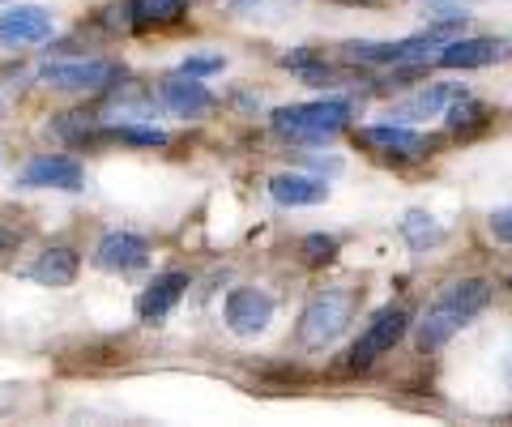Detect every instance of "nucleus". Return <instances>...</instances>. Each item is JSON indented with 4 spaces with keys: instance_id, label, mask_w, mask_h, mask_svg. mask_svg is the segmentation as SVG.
Segmentation results:
<instances>
[{
    "instance_id": "obj_21",
    "label": "nucleus",
    "mask_w": 512,
    "mask_h": 427,
    "mask_svg": "<svg viewBox=\"0 0 512 427\" xmlns=\"http://www.w3.org/2000/svg\"><path fill=\"white\" fill-rule=\"evenodd\" d=\"M299 252H303V265H329L333 257L342 252V244H338V235H308V240L299 244Z\"/></svg>"
},
{
    "instance_id": "obj_3",
    "label": "nucleus",
    "mask_w": 512,
    "mask_h": 427,
    "mask_svg": "<svg viewBox=\"0 0 512 427\" xmlns=\"http://www.w3.org/2000/svg\"><path fill=\"white\" fill-rule=\"evenodd\" d=\"M350 116H355V103L350 99H316V103H291L274 112V133L291 137V141H329L338 137Z\"/></svg>"
},
{
    "instance_id": "obj_11",
    "label": "nucleus",
    "mask_w": 512,
    "mask_h": 427,
    "mask_svg": "<svg viewBox=\"0 0 512 427\" xmlns=\"http://www.w3.org/2000/svg\"><path fill=\"white\" fill-rule=\"evenodd\" d=\"M359 141L367 150L384 154V158H427L431 154V137H423L419 129H410V124H397V120L359 129Z\"/></svg>"
},
{
    "instance_id": "obj_9",
    "label": "nucleus",
    "mask_w": 512,
    "mask_h": 427,
    "mask_svg": "<svg viewBox=\"0 0 512 427\" xmlns=\"http://www.w3.org/2000/svg\"><path fill=\"white\" fill-rule=\"evenodd\" d=\"M94 265L107 274H133L150 265V240L137 231H107L94 248Z\"/></svg>"
},
{
    "instance_id": "obj_12",
    "label": "nucleus",
    "mask_w": 512,
    "mask_h": 427,
    "mask_svg": "<svg viewBox=\"0 0 512 427\" xmlns=\"http://www.w3.org/2000/svg\"><path fill=\"white\" fill-rule=\"evenodd\" d=\"M184 291H188V274H180V270L158 274L150 287L137 295V321H146V325L167 321V316L175 312V304L184 299Z\"/></svg>"
},
{
    "instance_id": "obj_25",
    "label": "nucleus",
    "mask_w": 512,
    "mask_h": 427,
    "mask_svg": "<svg viewBox=\"0 0 512 427\" xmlns=\"http://www.w3.org/2000/svg\"><path fill=\"white\" fill-rule=\"evenodd\" d=\"M508 381H512V346H508Z\"/></svg>"
},
{
    "instance_id": "obj_22",
    "label": "nucleus",
    "mask_w": 512,
    "mask_h": 427,
    "mask_svg": "<svg viewBox=\"0 0 512 427\" xmlns=\"http://www.w3.org/2000/svg\"><path fill=\"white\" fill-rule=\"evenodd\" d=\"M286 5H291V0H227V9L235 18H265V22L282 18Z\"/></svg>"
},
{
    "instance_id": "obj_6",
    "label": "nucleus",
    "mask_w": 512,
    "mask_h": 427,
    "mask_svg": "<svg viewBox=\"0 0 512 427\" xmlns=\"http://www.w3.org/2000/svg\"><path fill=\"white\" fill-rule=\"evenodd\" d=\"M56 35V13L43 5H13L0 13V47L18 52V47H35Z\"/></svg>"
},
{
    "instance_id": "obj_16",
    "label": "nucleus",
    "mask_w": 512,
    "mask_h": 427,
    "mask_svg": "<svg viewBox=\"0 0 512 427\" xmlns=\"http://www.w3.org/2000/svg\"><path fill=\"white\" fill-rule=\"evenodd\" d=\"M444 124H448V133H457V137H474V133H483L491 124V112H487V103L474 99V94L457 90L453 103L444 107Z\"/></svg>"
},
{
    "instance_id": "obj_8",
    "label": "nucleus",
    "mask_w": 512,
    "mask_h": 427,
    "mask_svg": "<svg viewBox=\"0 0 512 427\" xmlns=\"http://www.w3.org/2000/svg\"><path fill=\"white\" fill-rule=\"evenodd\" d=\"M22 188H60V193H82L86 188V167L69 154H39L30 158L18 176Z\"/></svg>"
},
{
    "instance_id": "obj_18",
    "label": "nucleus",
    "mask_w": 512,
    "mask_h": 427,
    "mask_svg": "<svg viewBox=\"0 0 512 427\" xmlns=\"http://www.w3.org/2000/svg\"><path fill=\"white\" fill-rule=\"evenodd\" d=\"M402 235H406V244L414 252H431L436 244H444V227L431 214H423V210H410L402 218Z\"/></svg>"
},
{
    "instance_id": "obj_20",
    "label": "nucleus",
    "mask_w": 512,
    "mask_h": 427,
    "mask_svg": "<svg viewBox=\"0 0 512 427\" xmlns=\"http://www.w3.org/2000/svg\"><path fill=\"white\" fill-rule=\"evenodd\" d=\"M107 137L124 141V146H146V150L167 146V141H171L163 129H154V124H116V129H107Z\"/></svg>"
},
{
    "instance_id": "obj_14",
    "label": "nucleus",
    "mask_w": 512,
    "mask_h": 427,
    "mask_svg": "<svg viewBox=\"0 0 512 427\" xmlns=\"http://www.w3.org/2000/svg\"><path fill=\"white\" fill-rule=\"evenodd\" d=\"M77 270H82V257H77L73 248L56 244V248L39 252V261H35V265H30V270H26V278H35L39 287L64 291V287H73V282H77Z\"/></svg>"
},
{
    "instance_id": "obj_17",
    "label": "nucleus",
    "mask_w": 512,
    "mask_h": 427,
    "mask_svg": "<svg viewBox=\"0 0 512 427\" xmlns=\"http://www.w3.org/2000/svg\"><path fill=\"white\" fill-rule=\"evenodd\" d=\"M453 86H427V90H419V94H410L406 103H397L393 112H389V120H397V124H410V120H427V116H444V107L453 103Z\"/></svg>"
},
{
    "instance_id": "obj_24",
    "label": "nucleus",
    "mask_w": 512,
    "mask_h": 427,
    "mask_svg": "<svg viewBox=\"0 0 512 427\" xmlns=\"http://www.w3.org/2000/svg\"><path fill=\"white\" fill-rule=\"evenodd\" d=\"M487 227H491V235H495V240L512 244V205H504V210H491Z\"/></svg>"
},
{
    "instance_id": "obj_10",
    "label": "nucleus",
    "mask_w": 512,
    "mask_h": 427,
    "mask_svg": "<svg viewBox=\"0 0 512 427\" xmlns=\"http://www.w3.org/2000/svg\"><path fill=\"white\" fill-rule=\"evenodd\" d=\"M508 52V43L504 39H491V35H453L444 47H440V56H436V65L440 69H491V65H500Z\"/></svg>"
},
{
    "instance_id": "obj_2",
    "label": "nucleus",
    "mask_w": 512,
    "mask_h": 427,
    "mask_svg": "<svg viewBox=\"0 0 512 427\" xmlns=\"http://www.w3.org/2000/svg\"><path fill=\"white\" fill-rule=\"evenodd\" d=\"M355 308H359V295L346 291V287H325L308 299V308L299 316V342L308 351H325V346L338 342L350 321H355Z\"/></svg>"
},
{
    "instance_id": "obj_13",
    "label": "nucleus",
    "mask_w": 512,
    "mask_h": 427,
    "mask_svg": "<svg viewBox=\"0 0 512 427\" xmlns=\"http://www.w3.org/2000/svg\"><path fill=\"white\" fill-rule=\"evenodd\" d=\"M163 103L171 107L175 116H184V120H197L205 116L214 107V94L205 90L201 77H188V73H171L167 82H163Z\"/></svg>"
},
{
    "instance_id": "obj_23",
    "label": "nucleus",
    "mask_w": 512,
    "mask_h": 427,
    "mask_svg": "<svg viewBox=\"0 0 512 427\" xmlns=\"http://www.w3.org/2000/svg\"><path fill=\"white\" fill-rule=\"evenodd\" d=\"M222 65H227V60L222 56H188L184 65H180V73H188V77H210V73H222Z\"/></svg>"
},
{
    "instance_id": "obj_27",
    "label": "nucleus",
    "mask_w": 512,
    "mask_h": 427,
    "mask_svg": "<svg viewBox=\"0 0 512 427\" xmlns=\"http://www.w3.org/2000/svg\"><path fill=\"white\" fill-rule=\"evenodd\" d=\"M0 5H5V0H0Z\"/></svg>"
},
{
    "instance_id": "obj_19",
    "label": "nucleus",
    "mask_w": 512,
    "mask_h": 427,
    "mask_svg": "<svg viewBox=\"0 0 512 427\" xmlns=\"http://www.w3.org/2000/svg\"><path fill=\"white\" fill-rule=\"evenodd\" d=\"M137 26H171L184 18V0H133Z\"/></svg>"
},
{
    "instance_id": "obj_5",
    "label": "nucleus",
    "mask_w": 512,
    "mask_h": 427,
    "mask_svg": "<svg viewBox=\"0 0 512 427\" xmlns=\"http://www.w3.org/2000/svg\"><path fill=\"white\" fill-rule=\"evenodd\" d=\"M43 86L52 90H69V94H90V90H107L116 86L124 69L111 65V60H52V65L39 69Z\"/></svg>"
},
{
    "instance_id": "obj_1",
    "label": "nucleus",
    "mask_w": 512,
    "mask_h": 427,
    "mask_svg": "<svg viewBox=\"0 0 512 427\" xmlns=\"http://www.w3.org/2000/svg\"><path fill=\"white\" fill-rule=\"evenodd\" d=\"M487 304H491V282L487 278H457V282H448V287L436 295V304L419 316V329H414L419 351L431 355V351H440V346H448V338H453L457 329H466Z\"/></svg>"
},
{
    "instance_id": "obj_4",
    "label": "nucleus",
    "mask_w": 512,
    "mask_h": 427,
    "mask_svg": "<svg viewBox=\"0 0 512 427\" xmlns=\"http://www.w3.org/2000/svg\"><path fill=\"white\" fill-rule=\"evenodd\" d=\"M406 329H410V308L406 304H384L372 321H367L359 342L350 346V368H372L380 355H389L393 346L406 338Z\"/></svg>"
},
{
    "instance_id": "obj_7",
    "label": "nucleus",
    "mask_w": 512,
    "mask_h": 427,
    "mask_svg": "<svg viewBox=\"0 0 512 427\" xmlns=\"http://www.w3.org/2000/svg\"><path fill=\"white\" fill-rule=\"evenodd\" d=\"M222 316H227V329L239 338H256L265 334L269 321H274V295H265L261 287H235L227 295V308H222Z\"/></svg>"
},
{
    "instance_id": "obj_26",
    "label": "nucleus",
    "mask_w": 512,
    "mask_h": 427,
    "mask_svg": "<svg viewBox=\"0 0 512 427\" xmlns=\"http://www.w3.org/2000/svg\"><path fill=\"white\" fill-rule=\"evenodd\" d=\"M508 291H512V278H508Z\"/></svg>"
},
{
    "instance_id": "obj_15",
    "label": "nucleus",
    "mask_w": 512,
    "mask_h": 427,
    "mask_svg": "<svg viewBox=\"0 0 512 427\" xmlns=\"http://www.w3.org/2000/svg\"><path fill=\"white\" fill-rule=\"evenodd\" d=\"M269 197L286 210H299V205H320L329 201V184L320 176H299V171H282V176L269 180Z\"/></svg>"
}]
</instances>
